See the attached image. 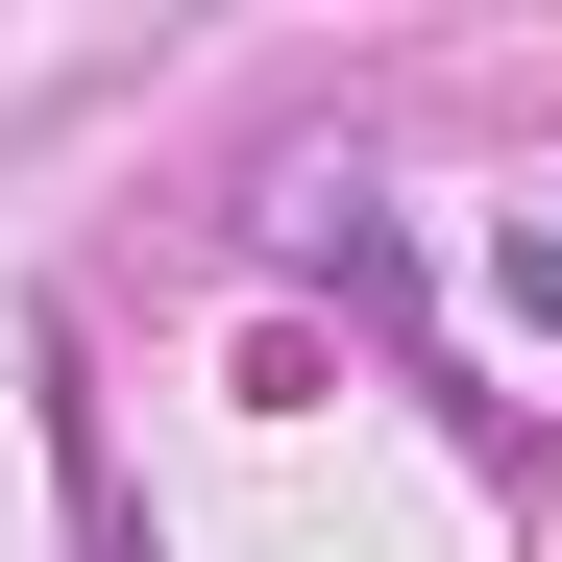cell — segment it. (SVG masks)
Segmentation results:
<instances>
[{"mask_svg": "<svg viewBox=\"0 0 562 562\" xmlns=\"http://www.w3.org/2000/svg\"><path fill=\"white\" fill-rule=\"evenodd\" d=\"M514 318H538V342H562V245H514Z\"/></svg>", "mask_w": 562, "mask_h": 562, "instance_id": "1", "label": "cell"}]
</instances>
